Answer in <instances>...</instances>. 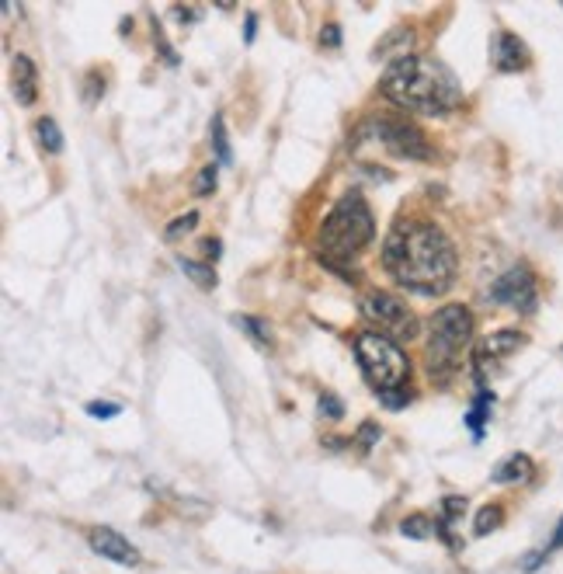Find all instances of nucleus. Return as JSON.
Segmentation results:
<instances>
[{
  "mask_svg": "<svg viewBox=\"0 0 563 574\" xmlns=\"http://www.w3.org/2000/svg\"><path fill=\"white\" fill-rule=\"evenodd\" d=\"M87 543H91L94 554H101L105 561H115V564H140V550L133 547V543L126 540V536L119 533V529L112 526H94L91 533H87Z\"/></svg>",
  "mask_w": 563,
  "mask_h": 574,
  "instance_id": "9",
  "label": "nucleus"
},
{
  "mask_svg": "<svg viewBox=\"0 0 563 574\" xmlns=\"http://www.w3.org/2000/svg\"><path fill=\"white\" fill-rule=\"evenodd\" d=\"M491 296H494V303H504V307L518 310V314H532V310H536V300H539L536 279H532V272L525 265L508 268V272L491 286Z\"/></svg>",
  "mask_w": 563,
  "mask_h": 574,
  "instance_id": "8",
  "label": "nucleus"
},
{
  "mask_svg": "<svg viewBox=\"0 0 563 574\" xmlns=\"http://www.w3.org/2000/svg\"><path fill=\"white\" fill-rule=\"evenodd\" d=\"M195 227H199V213H185V216H178L174 223H167L164 237H167V241H178L181 234H192Z\"/></svg>",
  "mask_w": 563,
  "mask_h": 574,
  "instance_id": "21",
  "label": "nucleus"
},
{
  "mask_svg": "<svg viewBox=\"0 0 563 574\" xmlns=\"http://www.w3.org/2000/svg\"><path fill=\"white\" fill-rule=\"evenodd\" d=\"M202 254H206V258H212V261L219 258V241H216V237H209V241H202Z\"/></svg>",
  "mask_w": 563,
  "mask_h": 574,
  "instance_id": "31",
  "label": "nucleus"
},
{
  "mask_svg": "<svg viewBox=\"0 0 563 574\" xmlns=\"http://www.w3.org/2000/svg\"><path fill=\"white\" fill-rule=\"evenodd\" d=\"M525 345V334L522 331H494L491 338L484 341V345L477 348V359H473V366H477V376H484V369H487V362H497V359H504V355H511V352H518V348Z\"/></svg>",
  "mask_w": 563,
  "mask_h": 574,
  "instance_id": "11",
  "label": "nucleus"
},
{
  "mask_svg": "<svg viewBox=\"0 0 563 574\" xmlns=\"http://www.w3.org/2000/svg\"><path fill=\"white\" fill-rule=\"evenodd\" d=\"M532 474V460L525 453H511L508 460H501L494 467L491 481L494 484H518V481H529Z\"/></svg>",
  "mask_w": 563,
  "mask_h": 574,
  "instance_id": "13",
  "label": "nucleus"
},
{
  "mask_svg": "<svg viewBox=\"0 0 563 574\" xmlns=\"http://www.w3.org/2000/svg\"><path fill=\"white\" fill-rule=\"evenodd\" d=\"M355 355H358V366H362L365 380L376 387V394L404 390V383L411 380L407 352L393 338H386V334H379V331L355 334Z\"/></svg>",
  "mask_w": 563,
  "mask_h": 574,
  "instance_id": "5",
  "label": "nucleus"
},
{
  "mask_svg": "<svg viewBox=\"0 0 563 574\" xmlns=\"http://www.w3.org/2000/svg\"><path fill=\"white\" fill-rule=\"evenodd\" d=\"M320 414H327V418H341V414H345V404H341L334 394H324L320 397Z\"/></svg>",
  "mask_w": 563,
  "mask_h": 574,
  "instance_id": "27",
  "label": "nucleus"
},
{
  "mask_svg": "<svg viewBox=\"0 0 563 574\" xmlns=\"http://www.w3.org/2000/svg\"><path fill=\"white\" fill-rule=\"evenodd\" d=\"M365 129H372L376 140L383 143L393 157H404V161H428L431 157V147H428V140H424V133L404 119L383 115V119H372Z\"/></svg>",
  "mask_w": 563,
  "mask_h": 574,
  "instance_id": "7",
  "label": "nucleus"
},
{
  "mask_svg": "<svg viewBox=\"0 0 563 574\" xmlns=\"http://www.w3.org/2000/svg\"><path fill=\"white\" fill-rule=\"evenodd\" d=\"M216 178H219V164H206L195 178V195H212L216 188Z\"/></svg>",
  "mask_w": 563,
  "mask_h": 574,
  "instance_id": "22",
  "label": "nucleus"
},
{
  "mask_svg": "<svg viewBox=\"0 0 563 574\" xmlns=\"http://www.w3.org/2000/svg\"><path fill=\"white\" fill-rule=\"evenodd\" d=\"M372 237H376V220H372L369 202L362 199V192H345L338 199V206L327 213L324 227L317 234L320 261L327 268H334L345 282H355L358 272H348V261L358 251H365V244H372Z\"/></svg>",
  "mask_w": 563,
  "mask_h": 574,
  "instance_id": "3",
  "label": "nucleus"
},
{
  "mask_svg": "<svg viewBox=\"0 0 563 574\" xmlns=\"http://www.w3.org/2000/svg\"><path fill=\"white\" fill-rule=\"evenodd\" d=\"M383 98L393 105L407 108V112L421 115H445L463 101L456 77L442 67V63L428 60V56H400L386 67L383 81H379Z\"/></svg>",
  "mask_w": 563,
  "mask_h": 574,
  "instance_id": "2",
  "label": "nucleus"
},
{
  "mask_svg": "<svg viewBox=\"0 0 563 574\" xmlns=\"http://www.w3.org/2000/svg\"><path fill=\"white\" fill-rule=\"evenodd\" d=\"M491 63L497 74H518L529 67V46L515 32H497L491 46Z\"/></svg>",
  "mask_w": 563,
  "mask_h": 574,
  "instance_id": "10",
  "label": "nucleus"
},
{
  "mask_svg": "<svg viewBox=\"0 0 563 574\" xmlns=\"http://www.w3.org/2000/svg\"><path fill=\"white\" fill-rule=\"evenodd\" d=\"M473 341V314L463 303H449V307H438L435 317L428 324V348H424V359H428V373L445 380L459 369V355L463 348Z\"/></svg>",
  "mask_w": 563,
  "mask_h": 574,
  "instance_id": "4",
  "label": "nucleus"
},
{
  "mask_svg": "<svg viewBox=\"0 0 563 574\" xmlns=\"http://www.w3.org/2000/svg\"><path fill=\"white\" fill-rule=\"evenodd\" d=\"M379 401H383L390 411H397V408H407L411 394H407V387H404V390H386V394H379Z\"/></svg>",
  "mask_w": 563,
  "mask_h": 574,
  "instance_id": "23",
  "label": "nucleus"
},
{
  "mask_svg": "<svg viewBox=\"0 0 563 574\" xmlns=\"http://www.w3.org/2000/svg\"><path fill=\"white\" fill-rule=\"evenodd\" d=\"M178 261H181V268H185V275L199 289H216V272H212L209 265H199V261H192V258H178Z\"/></svg>",
  "mask_w": 563,
  "mask_h": 574,
  "instance_id": "19",
  "label": "nucleus"
},
{
  "mask_svg": "<svg viewBox=\"0 0 563 574\" xmlns=\"http://www.w3.org/2000/svg\"><path fill=\"white\" fill-rule=\"evenodd\" d=\"M14 98L21 105H35L39 101V70L28 56H14Z\"/></svg>",
  "mask_w": 563,
  "mask_h": 574,
  "instance_id": "12",
  "label": "nucleus"
},
{
  "mask_svg": "<svg viewBox=\"0 0 563 574\" xmlns=\"http://www.w3.org/2000/svg\"><path fill=\"white\" fill-rule=\"evenodd\" d=\"M491 408H494V394L487 387H480L470 404V411H466V425H470L473 439H484V425H487V418H491Z\"/></svg>",
  "mask_w": 563,
  "mask_h": 574,
  "instance_id": "14",
  "label": "nucleus"
},
{
  "mask_svg": "<svg viewBox=\"0 0 563 574\" xmlns=\"http://www.w3.org/2000/svg\"><path fill=\"white\" fill-rule=\"evenodd\" d=\"M358 310H362V317L372 328H379V334H386V338L393 341H411L414 334H418V317L407 310V303H400L397 296L390 293L362 296Z\"/></svg>",
  "mask_w": 563,
  "mask_h": 574,
  "instance_id": "6",
  "label": "nucleus"
},
{
  "mask_svg": "<svg viewBox=\"0 0 563 574\" xmlns=\"http://www.w3.org/2000/svg\"><path fill=\"white\" fill-rule=\"evenodd\" d=\"M560 547H563V519L557 522V536H553V540H550V543H546L543 557H550V554H553V550H560Z\"/></svg>",
  "mask_w": 563,
  "mask_h": 574,
  "instance_id": "29",
  "label": "nucleus"
},
{
  "mask_svg": "<svg viewBox=\"0 0 563 574\" xmlns=\"http://www.w3.org/2000/svg\"><path fill=\"white\" fill-rule=\"evenodd\" d=\"M122 408L119 404H112V401H94V404H87V414H91V418H101V421H108V418H115V414H119Z\"/></svg>",
  "mask_w": 563,
  "mask_h": 574,
  "instance_id": "24",
  "label": "nucleus"
},
{
  "mask_svg": "<svg viewBox=\"0 0 563 574\" xmlns=\"http://www.w3.org/2000/svg\"><path fill=\"white\" fill-rule=\"evenodd\" d=\"M383 268L411 293L438 296L456 282V247L435 223L400 220L383 241Z\"/></svg>",
  "mask_w": 563,
  "mask_h": 574,
  "instance_id": "1",
  "label": "nucleus"
},
{
  "mask_svg": "<svg viewBox=\"0 0 563 574\" xmlns=\"http://www.w3.org/2000/svg\"><path fill=\"white\" fill-rule=\"evenodd\" d=\"M379 435H383V432H379L376 421H365V425L358 428V442H362V449H372V446H376Z\"/></svg>",
  "mask_w": 563,
  "mask_h": 574,
  "instance_id": "25",
  "label": "nucleus"
},
{
  "mask_svg": "<svg viewBox=\"0 0 563 574\" xmlns=\"http://www.w3.org/2000/svg\"><path fill=\"white\" fill-rule=\"evenodd\" d=\"M153 39L160 42V53H164V60L171 63V67H178V56H174V49H171V42L164 39V28H160V21H153Z\"/></svg>",
  "mask_w": 563,
  "mask_h": 574,
  "instance_id": "26",
  "label": "nucleus"
},
{
  "mask_svg": "<svg viewBox=\"0 0 563 574\" xmlns=\"http://www.w3.org/2000/svg\"><path fill=\"white\" fill-rule=\"evenodd\" d=\"M254 32H258V18H254V14H247V18H244V39L254 42Z\"/></svg>",
  "mask_w": 563,
  "mask_h": 574,
  "instance_id": "30",
  "label": "nucleus"
},
{
  "mask_svg": "<svg viewBox=\"0 0 563 574\" xmlns=\"http://www.w3.org/2000/svg\"><path fill=\"white\" fill-rule=\"evenodd\" d=\"M400 533L411 540H428V536H442V522H431L428 515H411L400 522Z\"/></svg>",
  "mask_w": 563,
  "mask_h": 574,
  "instance_id": "16",
  "label": "nucleus"
},
{
  "mask_svg": "<svg viewBox=\"0 0 563 574\" xmlns=\"http://www.w3.org/2000/svg\"><path fill=\"white\" fill-rule=\"evenodd\" d=\"M209 136H212V150H216V164H233V150H230V140H226V119L223 112H216L209 126Z\"/></svg>",
  "mask_w": 563,
  "mask_h": 574,
  "instance_id": "17",
  "label": "nucleus"
},
{
  "mask_svg": "<svg viewBox=\"0 0 563 574\" xmlns=\"http://www.w3.org/2000/svg\"><path fill=\"white\" fill-rule=\"evenodd\" d=\"M320 46H324V49H338L341 46V28L334 25V21H331V25H324V32H320Z\"/></svg>",
  "mask_w": 563,
  "mask_h": 574,
  "instance_id": "28",
  "label": "nucleus"
},
{
  "mask_svg": "<svg viewBox=\"0 0 563 574\" xmlns=\"http://www.w3.org/2000/svg\"><path fill=\"white\" fill-rule=\"evenodd\" d=\"M501 519H504V508H501V505H487V508H480V515H477V529H473V533H477V536L494 533V529L501 526Z\"/></svg>",
  "mask_w": 563,
  "mask_h": 574,
  "instance_id": "20",
  "label": "nucleus"
},
{
  "mask_svg": "<svg viewBox=\"0 0 563 574\" xmlns=\"http://www.w3.org/2000/svg\"><path fill=\"white\" fill-rule=\"evenodd\" d=\"M35 136H39V147L46 150V154H60V150H63V133H60V126L49 119V115L35 122Z\"/></svg>",
  "mask_w": 563,
  "mask_h": 574,
  "instance_id": "18",
  "label": "nucleus"
},
{
  "mask_svg": "<svg viewBox=\"0 0 563 574\" xmlns=\"http://www.w3.org/2000/svg\"><path fill=\"white\" fill-rule=\"evenodd\" d=\"M233 324H237V328L244 331L258 348H272V331H268L265 321H258V317H247V314H237V317H233Z\"/></svg>",
  "mask_w": 563,
  "mask_h": 574,
  "instance_id": "15",
  "label": "nucleus"
}]
</instances>
